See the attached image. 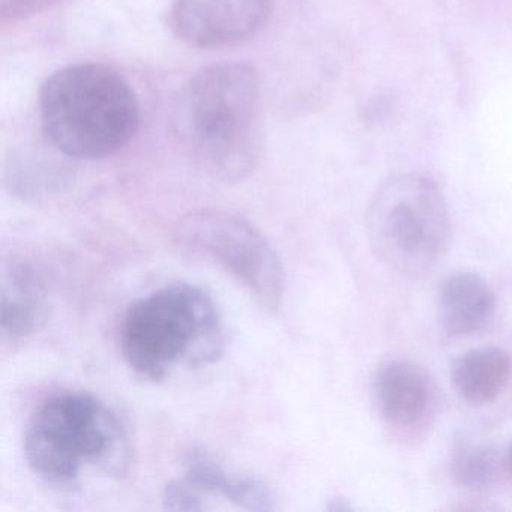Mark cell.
I'll use <instances>...</instances> for the list:
<instances>
[{"mask_svg": "<svg viewBox=\"0 0 512 512\" xmlns=\"http://www.w3.org/2000/svg\"><path fill=\"white\" fill-rule=\"evenodd\" d=\"M172 128L209 178L227 184L247 178L265 151L259 74L244 62L203 68L176 95Z\"/></svg>", "mask_w": 512, "mask_h": 512, "instance_id": "obj_1", "label": "cell"}, {"mask_svg": "<svg viewBox=\"0 0 512 512\" xmlns=\"http://www.w3.org/2000/svg\"><path fill=\"white\" fill-rule=\"evenodd\" d=\"M506 473L512 478V445L509 446L508 452L505 455Z\"/></svg>", "mask_w": 512, "mask_h": 512, "instance_id": "obj_14", "label": "cell"}, {"mask_svg": "<svg viewBox=\"0 0 512 512\" xmlns=\"http://www.w3.org/2000/svg\"><path fill=\"white\" fill-rule=\"evenodd\" d=\"M373 386L380 415L389 424H415L430 406V383L412 362H386L377 370Z\"/></svg>", "mask_w": 512, "mask_h": 512, "instance_id": "obj_10", "label": "cell"}, {"mask_svg": "<svg viewBox=\"0 0 512 512\" xmlns=\"http://www.w3.org/2000/svg\"><path fill=\"white\" fill-rule=\"evenodd\" d=\"M496 310V293L476 274L460 272L446 278L439 292L443 328L451 335H467L481 329Z\"/></svg>", "mask_w": 512, "mask_h": 512, "instance_id": "obj_11", "label": "cell"}, {"mask_svg": "<svg viewBox=\"0 0 512 512\" xmlns=\"http://www.w3.org/2000/svg\"><path fill=\"white\" fill-rule=\"evenodd\" d=\"M367 233L374 256L386 268L407 278L428 274L451 241L442 191L415 173L391 176L371 197Z\"/></svg>", "mask_w": 512, "mask_h": 512, "instance_id": "obj_5", "label": "cell"}, {"mask_svg": "<svg viewBox=\"0 0 512 512\" xmlns=\"http://www.w3.org/2000/svg\"><path fill=\"white\" fill-rule=\"evenodd\" d=\"M173 238L185 250L211 259L233 275L257 304L271 313L283 305V263L271 242L253 224L238 215L202 209L184 215Z\"/></svg>", "mask_w": 512, "mask_h": 512, "instance_id": "obj_6", "label": "cell"}, {"mask_svg": "<svg viewBox=\"0 0 512 512\" xmlns=\"http://www.w3.org/2000/svg\"><path fill=\"white\" fill-rule=\"evenodd\" d=\"M23 452L32 472L58 487H74L88 470L121 476L130 463L118 415L85 391L58 392L40 403L26 425Z\"/></svg>", "mask_w": 512, "mask_h": 512, "instance_id": "obj_4", "label": "cell"}, {"mask_svg": "<svg viewBox=\"0 0 512 512\" xmlns=\"http://www.w3.org/2000/svg\"><path fill=\"white\" fill-rule=\"evenodd\" d=\"M220 500L245 511H275L274 491L253 476L227 470L203 449H193L185 458L184 473L167 482L164 508L169 511H205L209 502Z\"/></svg>", "mask_w": 512, "mask_h": 512, "instance_id": "obj_7", "label": "cell"}, {"mask_svg": "<svg viewBox=\"0 0 512 512\" xmlns=\"http://www.w3.org/2000/svg\"><path fill=\"white\" fill-rule=\"evenodd\" d=\"M512 359L499 347L470 350L458 359L452 370V382L458 395L470 404L496 400L508 385Z\"/></svg>", "mask_w": 512, "mask_h": 512, "instance_id": "obj_12", "label": "cell"}, {"mask_svg": "<svg viewBox=\"0 0 512 512\" xmlns=\"http://www.w3.org/2000/svg\"><path fill=\"white\" fill-rule=\"evenodd\" d=\"M503 472H506L505 457L493 446L463 443L452 454V478L467 490L493 487Z\"/></svg>", "mask_w": 512, "mask_h": 512, "instance_id": "obj_13", "label": "cell"}, {"mask_svg": "<svg viewBox=\"0 0 512 512\" xmlns=\"http://www.w3.org/2000/svg\"><path fill=\"white\" fill-rule=\"evenodd\" d=\"M224 347L220 311L194 284H167L148 293L128 307L119 326L124 361L151 382H161L179 367L215 364Z\"/></svg>", "mask_w": 512, "mask_h": 512, "instance_id": "obj_2", "label": "cell"}, {"mask_svg": "<svg viewBox=\"0 0 512 512\" xmlns=\"http://www.w3.org/2000/svg\"><path fill=\"white\" fill-rule=\"evenodd\" d=\"M272 13V0H173L170 25L197 49H221L250 40Z\"/></svg>", "mask_w": 512, "mask_h": 512, "instance_id": "obj_8", "label": "cell"}, {"mask_svg": "<svg viewBox=\"0 0 512 512\" xmlns=\"http://www.w3.org/2000/svg\"><path fill=\"white\" fill-rule=\"evenodd\" d=\"M47 142L74 160H101L136 136L140 106L130 83L103 64L68 65L53 73L40 92Z\"/></svg>", "mask_w": 512, "mask_h": 512, "instance_id": "obj_3", "label": "cell"}, {"mask_svg": "<svg viewBox=\"0 0 512 512\" xmlns=\"http://www.w3.org/2000/svg\"><path fill=\"white\" fill-rule=\"evenodd\" d=\"M49 317V292L34 266L22 260L5 263L2 269L0 331L11 344L40 331Z\"/></svg>", "mask_w": 512, "mask_h": 512, "instance_id": "obj_9", "label": "cell"}]
</instances>
